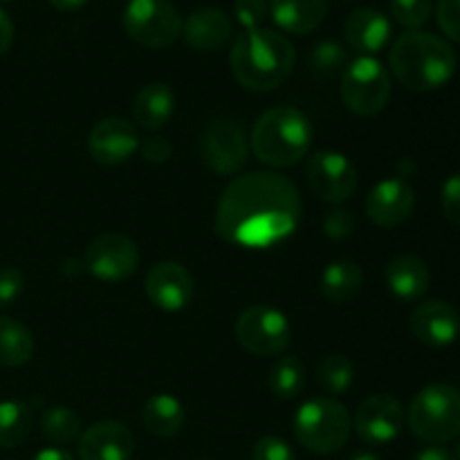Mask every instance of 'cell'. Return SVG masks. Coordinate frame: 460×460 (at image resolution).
Segmentation results:
<instances>
[{
	"label": "cell",
	"instance_id": "obj_1",
	"mask_svg": "<svg viewBox=\"0 0 460 460\" xmlns=\"http://www.w3.org/2000/svg\"><path fill=\"white\" fill-rule=\"evenodd\" d=\"M301 209L299 189L292 180L256 171L227 184L216 207L214 227L232 245L268 250L295 234Z\"/></svg>",
	"mask_w": 460,
	"mask_h": 460
},
{
	"label": "cell",
	"instance_id": "obj_2",
	"mask_svg": "<svg viewBox=\"0 0 460 460\" xmlns=\"http://www.w3.org/2000/svg\"><path fill=\"white\" fill-rule=\"evenodd\" d=\"M295 45L274 30L245 31L232 45L229 63L243 88L252 93H270L279 88L295 70Z\"/></svg>",
	"mask_w": 460,
	"mask_h": 460
},
{
	"label": "cell",
	"instance_id": "obj_3",
	"mask_svg": "<svg viewBox=\"0 0 460 460\" xmlns=\"http://www.w3.org/2000/svg\"><path fill=\"white\" fill-rule=\"evenodd\" d=\"M391 72L402 88L431 93L449 84L458 66L456 52L440 36L413 30L400 36L389 54Z\"/></svg>",
	"mask_w": 460,
	"mask_h": 460
},
{
	"label": "cell",
	"instance_id": "obj_4",
	"mask_svg": "<svg viewBox=\"0 0 460 460\" xmlns=\"http://www.w3.org/2000/svg\"><path fill=\"white\" fill-rule=\"evenodd\" d=\"M250 144L256 160L265 166L290 169L308 155L313 144V124L299 108H270L256 119Z\"/></svg>",
	"mask_w": 460,
	"mask_h": 460
},
{
	"label": "cell",
	"instance_id": "obj_5",
	"mask_svg": "<svg viewBox=\"0 0 460 460\" xmlns=\"http://www.w3.org/2000/svg\"><path fill=\"white\" fill-rule=\"evenodd\" d=\"M353 418L335 398H313L296 409L295 436L308 452L328 456L349 443Z\"/></svg>",
	"mask_w": 460,
	"mask_h": 460
},
{
	"label": "cell",
	"instance_id": "obj_6",
	"mask_svg": "<svg viewBox=\"0 0 460 460\" xmlns=\"http://www.w3.org/2000/svg\"><path fill=\"white\" fill-rule=\"evenodd\" d=\"M409 429L429 445H443L460 436V391L452 385H429L416 394L407 413Z\"/></svg>",
	"mask_w": 460,
	"mask_h": 460
},
{
	"label": "cell",
	"instance_id": "obj_7",
	"mask_svg": "<svg viewBox=\"0 0 460 460\" xmlns=\"http://www.w3.org/2000/svg\"><path fill=\"white\" fill-rule=\"evenodd\" d=\"M341 99L355 115H380L391 99V76L386 67L373 57L355 58L341 75Z\"/></svg>",
	"mask_w": 460,
	"mask_h": 460
},
{
	"label": "cell",
	"instance_id": "obj_8",
	"mask_svg": "<svg viewBox=\"0 0 460 460\" xmlns=\"http://www.w3.org/2000/svg\"><path fill=\"white\" fill-rule=\"evenodd\" d=\"M121 21L126 34L144 48H169L182 34V18L169 0H130Z\"/></svg>",
	"mask_w": 460,
	"mask_h": 460
},
{
	"label": "cell",
	"instance_id": "obj_9",
	"mask_svg": "<svg viewBox=\"0 0 460 460\" xmlns=\"http://www.w3.org/2000/svg\"><path fill=\"white\" fill-rule=\"evenodd\" d=\"M236 340L247 353L256 358H274L290 346L292 328L281 310L256 304L238 314Z\"/></svg>",
	"mask_w": 460,
	"mask_h": 460
},
{
	"label": "cell",
	"instance_id": "obj_10",
	"mask_svg": "<svg viewBox=\"0 0 460 460\" xmlns=\"http://www.w3.org/2000/svg\"><path fill=\"white\" fill-rule=\"evenodd\" d=\"M139 265V250L126 234H102L88 245L84 268L103 283H119L133 277Z\"/></svg>",
	"mask_w": 460,
	"mask_h": 460
},
{
	"label": "cell",
	"instance_id": "obj_11",
	"mask_svg": "<svg viewBox=\"0 0 460 460\" xmlns=\"http://www.w3.org/2000/svg\"><path fill=\"white\" fill-rule=\"evenodd\" d=\"M308 184L314 196L331 205L346 202L358 191V169L337 151H317L308 162Z\"/></svg>",
	"mask_w": 460,
	"mask_h": 460
},
{
	"label": "cell",
	"instance_id": "obj_12",
	"mask_svg": "<svg viewBox=\"0 0 460 460\" xmlns=\"http://www.w3.org/2000/svg\"><path fill=\"white\" fill-rule=\"evenodd\" d=\"M202 160L214 173L234 175L245 166L250 144L243 126L234 119H216L202 137Z\"/></svg>",
	"mask_w": 460,
	"mask_h": 460
},
{
	"label": "cell",
	"instance_id": "obj_13",
	"mask_svg": "<svg viewBox=\"0 0 460 460\" xmlns=\"http://www.w3.org/2000/svg\"><path fill=\"white\" fill-rule=\"evenodd\" d=\"M407 413L402 402L394 395L377 394L364 400L355 413V434L367 445H386L395 440L402 431Z\"/></svg>",
	"mask_w": 460,
	"mask_h": 460
},
{
	"label": "cell",
	"instance_id": "obj_14",
	"mask_svg": "<svg viewBox=\"0 0 460 460\" xmlns=\"http://www.w3.org/2000/svg\"><path fill=\"white\" fill-rule=\"evenodd\" d=\"M139 133L133 121L124 117H106L90 128L88 153L103 166L128 162L139 151Z\"/></svg>",
	"mask_w": 460,
	"mask_h": 460
},
{
	"label": "cell",
	"instance_id": "obj_15",
	"mask_svg": "<svg viewBox=\"0 0 460 460\" xmlns=\"http://www.w3.org/2000/svg\"><path fill=\"white\" fill-rule=\"evenodd\" d=\"M144 290H146V296L153 305L166 310V313H178L191 304L196 281L182 263L162 261L148 270Z\"/></svg>",
	"mask_w": 460,
	"mask_h": 460
},
{
	"label": "cell",
	"instance_id": "obj_16",
	"mask_svg": "<svg viewBox=\"0 0 460 460\" xmlns=\"http://www.w3.org/2000/svg\"><path fill=\"white\" fill-rule=\"evenodd\" d=\"M416 207V193L402 178H386L371 189L367 198V216L382 229H394L407 223Z\"/></svg>",
	"mask_w": 460,
	"mask_h": 460
},
{
	"label": "cell",
	"instance_id": "obj_17",
	"mask_svg": "<svg viewBox=\"0 0 460 460\" xmlns=\"http://www.w3.org/2000/svg\"><path fill=\"white\" fill-rule=\"evenodd\" d=\"M409 331L420 344L443 349L460 335V317L452 304L440 299L425 301L409 317Z\"/></svg>",
	"mask_w": 460,
	"mask_h": 460
},
{
	"label": "cell",
	"instance_id": "obj_18",
	"mask_svg": "<svg viewBox=\"0 0 460 460\" xmlns=\"http://www.w3.org/2000/svg\"><path fill=\"white\" fill-rule=\"evenodd\" d=\"M79 460H130L135 454V436L124 422H94L79 436Z\"/></svg>",
	"mask_w": 460,
	"mask_h": 460
},
{
	"label": "cell",
	"instance_id": "obj_19",
	"mask_svg": "<svg viewBox=\"0 0 460 460\" xmlns=\"http://www.w3.org/2000/svg\"><path fill=\"white\" fill-rule=\"evenodd\" d=\"M184 40L198 52H216L234 36L232 18L218 7H200L182 22Z\"/></svg>",
	"mask_w": 460,
	"mask_h": 460
},
{
	"label": "cell",
	"instance_id": "obj_20",
	"mask_svg": "<svg viewBox=\"0 0 460 460\" xmlns=\"http://www.w3.org/2000/svg\"><path fill=\"white\" fill-rule=\"evenodd\" d=\"M346 43L364 54H376L391 40V22L382 12L371 7H359L346 16Z\"/></svg>",
	"mask_w": 460,
	"mask_h": 460
},
{
	"label": "cell",
	"instance_id": "obj_21",
	"mask_svg": "<svg viewBox=\"0 0 460 460\" xmlns=\"http://www.w3.org/2000/svg\"><path fill=\"white\" fill-rule=\"evenodd\" d=\"M385 279L389 290L402 301H418L427 295L431 283L427 263L413 254L394 256L386 265Z\"/></svg>",
	"mask_w": 460,
	"mask_h": 460
},
{
	"label": "cell",
	"instance_id": "obj_22",
	"mask_svg": "<svg viewBox=\"0 0 460 460\" xmlns=\"http://www.w3.org/2000/svg\"><path fill=\"white\" fill-rule=\"evenodd\" d=\"M274 22L290 34H310L328 13V0H270Z\"/></svg>",
	"mask_w": 460,
	"mask_h": 460
},
{
	"label": "cell",
	"instance_id": "obj_23",
	"mask_svg": "<svg viewBox=\"0 0 460 460\" xmlns=\"http://www.w3.org/2000/svg\"><path fill=\"white\" fill-rule=\"evenodd\" d=\"M175 112V93L162 81L146 84L133 103V124L144 130H157L169 124Z\"/></svg>",
	"mask_w": 460,
	"mask_h": 460
},
{
	"label": "cell",
	"instance_id": "obj_24",
	"mask_svg": "<svg viewBox=\"0 0 460 460\" xmlns=\"http://www.w3.org/2000/svg\"><path fill=\"white\" fill-rule=\"evenodd\" d=\"M187 413H184L182 402L169 394H157L146 400L142 409V422L148 434L157 438H173L184 427Z\"/></svg>",
	"mask_w": 460,
	"mask_h": 460
},
{
	"label": "cell",
	"instance_id": "obj_25",
	"mask_svg": "<svg viewBox=\"0 0 460 460\" xmlns=\"http://www.w3.org/2000/svg\"><path fill=\"white\" fill-rule=\"evenodd\" d=\"M364 286V272L353 261H335L322 272L319 290L331 304H349Z\"/></svg>",
	"mask_w": 460,
	"mask_h": 460
},
{
	"label": "cell",
	"instance_id": "obj_26",
	"mask_svg": "<svg viewBox=\"0 0 460 460\" xmlns=\"http://www.w3.org/2000/svg\"><path fill=\"white\" fill-rule=\"evenodd\" d=\"M34 425V407L22 400L0 402V449H13L22 445Z\"/></svg>",
	"mask_w": 460,
	"mask_h": 460
},
{
	"label": "cell",
	"instance_id": "obj_27",
	"mask_svg": "<svg viewBox=\"0 0 460 460\" xmlns=\"http://www.w3.org/2000/svg\"><path fill=\"white\" fill-rule=\"evenodd\" d=\"M34 355L31 332L12 317H0V367L16 368Z\"/></svg>",
	"mask_w": 460,
	"mask_h": 460
},
{
	"label": "cell",
	"instance_id": "obj_28",
	"mask_svg": "<svg viewBox=\"0 0 460 460\" xmlns=\"http://www.w3.org/2000/svg\"><path fill=\"white\" fill-rule=\"evenodd\" d=\"M305 385V368L295 355H286L272 367L268 376V386L279 400H292L301 394Z\"/></svg>",
	"mask_w": 460,
	"mask_h": 460
},
{
	"label": "cell",
	"instance_id": "obj_29",
	"mask_svg": "<svg viewBox=\"0 0 460 460\" xmlns=\"http://www.w3.org/2000/svg\"><path fill=\"white\" fill-rule=\"evenodd\" d=\"M40 431L45 440H49L57 447L75 443L81 436V420L70 407H52L40 418Z\"/></svg>",
	"mask_w": 460,
	"mask_h": 460
},
{
	"label": "cell",
	"instance_id": "obj_30",
	"mask_svg": "<svg viewBox=\"0 0 460 460\" xmlns=\"http://www.w3.org/2000/svg\"><path fill=\"white\" fill-rule=\"evenodd\" d=\"M355 368L346 355H326L317 364V382L326 394L344 395L353 386Z\"/></svg>",
	"mask_w": 460,
	"mask_h": 460
},
{
	"label": "cell",
	"instance_id": "obj_31",
	"mask_svg": "<svg viewBox=\"0 0 460 460\" xmlns=\"http://www.w3.org/2000/svg\"><path fill=\"white\" fill-rule=\"evenodd\" d=\"M310 66L319 76H332L337 72H344L346 66H349L344 45L331 39L319 40L313 48V54H310Z\"/></svg>",
	"mask_w": 460,
	"mask_h": 460
},
{
	"label": "cell",
	"instance_id": "obj_32",
	"mask_svg": "<svg viewBox=\"0 0 460 460\" xmlns=\"http://www.w3.org/2000/svg\"><path fill=\"white\" fill-rule=\"evenodd\" d=\"M434 9V0H391V13L407 30L425 25Z\"/></svg>",
	"mask_w": 460,
	"mask_h": 460
},
{
	"label": "cell",
	"instance_id": "obj_33",
	"mask_svg": "<svg viewBox=\"0 0 460 460\" xmlns=\"http://www.w3.org/2000/svg\"><path fill=\"white\" fill-rule=\"evenodd\" d=\"M355 227H358V220L344 207L328 209L326 216H323V234L331 241H346L355 232Z\"/></svg>",
	"mask_w": 460,
	"mask_h": 460
},
{
	"label": "cell",
	"instance_id": "obj_34",
	"mask_svg": "<svg viewBox=\"0 0 460 460\" xmlns=\"http://www.w3.org/2000/svg\"><path fill=\"white\" fill-rule=\"evenodd\" d=\"M270 12L268 0H234V16L245 31L259 30Z\"/></svg>",
	"mask_w": 460,
	"mask_h": 460
},
{
	"label": "cell",
	"instance_id": "obj_35",
	"mask_svg": "<svg viewBox=\"0 0 460 460\" xmlns=\"http://www.w3.org/2000/svg\"><path fill=\"white\" fill-rule=\"evenodd\" d=\"M252 460H296L290 443L279 436H263L252 449Z\"/></svg>",
	"mask_w": 460,
	"mask_h": 460
},
{
	"label": "cell",
	"instance_id": "obj_36",
	"mask_svg": "<svg viewBox=\"0 0 460 460\" xmlns=\"http://www.w3.org/2000/svg\"><path fill=\"white\" fill-rule=\"evenodd\" d=\"M25 290V277L18 268L0 270V308L12 305Z\"/></svg>",
	"mask_w": 460,
	"mask_h": 460
},
{
	"label": "cell",
	"instance_id": "obj_37",
	"mask_svg": "<svg viewBox=\"0 0 460 460\" xmlns=\"http://www.w3.org/2000/svg\"><path fill=\"white\" fill-rule=\"evenodd\" d=\"M436 18L445 34L460 43V0H438Z\"/></svg>",
	"mask_w": 460,
	"mask_h": 460
},
{
	"label": "cell",
	"instance_id": "obj_38",
	"mask_svg": "<svg viewBox=\"0 0 460 460\" xmlns=\"http://www.w3.org/2000/svg\"><path fill=\"white\" fill-rule=\"evenodd\" d=\"M440 207L449 223L460 225V173L449 175L440 191Z\"/></svg>",
	"mask_w": 460,
	"mask_h": 460
},
{
	"label": "cell",
	"instance_id": "obj_39",
	"mask_svg": "<svg viewBox=\"0 0 460 460\" xmlns=\"http://www.w3.org/2000/svg\"><path fill=\"white\" fill-rule=\"evenodd\" d=\"M139 153L146 162H153V164H164L166 160L173 153V146L169 144L166 137H151L144 144H139Z\"/></svg>",
	"mask_w": 460,
	"mask_h": 460
},
{
	"label": "cell",
	"instance_id": "obj_40",
	"mask_svg": "<svg viewBox=\"0 0 460 460\" xmlns=\"http://www.w3.org/2000/svg\"><path fill=\"white\" fill-rule=\"evenodd\" d=\"M13 43V22L7 13L0 9V57L12 48Z\"/></svg>",
	"mask_w": 460,
	"mask_h": 460
},
{
	"label": "cell",
	"instance_id": "obj_41",
	"mask_svg": "<svg viewBox=\"0 0 460 460\" xmlns=\"http://www.w3.org/2000/svg\"><path fill=\"white\" fill-rule=\"evenodd\" d=\"M413 460H456V458H454L452 452H447V449L443 447H436L434 445V447H427L422 449V452H418Z\"/></svg>",
	"mask_w": 460,
	"mask_h": 460
},
{
	"label": "cell",
	"instance_id": "obj_42",
	"mask_svg": "<svg viewBox=\"0 0 460 460\" xmlns=\"http://www.w3.org/2000/svg\"><path fill=\"white\" fill-rule=\"evenodd\" d=\"M31 460H75L72 454H67L66 449L61 447H48V449H40Z\"/></svg>",
	"mask_w": 460,
	"mask_h": 460
},
{
	"label": "cell",
	"instance_id": "obj_43",
	"mask_svg": "<svg viewBox=\"0 0 460 460\" xmlns=\"http://www.w3.org/2000/svg\"><path fill=\"white\" fill-rule=\"evenodd\" d=\"M52 7H57L58 12H76V9L84 7L88 0H49Z\"/></svg>",
	"mask_w": 460,
	"mask_h": 460
},
{
	"label": "cell",
	"instance_id": "obj_44",
	"mask_svg": "<svg viewBox=\"0 0 460 460\" xmlns=\"http://www.w3.org/2000/svg\"><path fill=\"white\" fill-rule=\"evenodd\" d=\"M349 460H380V456L373 452H367V449H362V452H355Z\"/></svg>",
	"mask_w": 460,
	"mask_h": 460
},
{
	"label": "cell",
	"instance_id": "obj_45",
	"mask_svg": "<svg viewBox=\"0 0 460 460\" xmlns=\"http://www.w3.org/2000/svg\"><path fill=\"white\" fill-rule=\"evenodd\" d=\"M454 458H456V460H460V440H458L456 449H454Z\"/></svg>",
	"mask_w": 460,
	"mask_h": 460
},
{
	"label": "cell",
	"instance_id": "obj_46",
	"mask_svg": "<svg viewBox=\"0 0 460 460\" xmlns=\"http://www.w3.org/2000/svg\"><path fill=\"white\" fill-rule=\"evenodd\" d=\"M0 3H12V0H0Z\"/></svg>",
	"mask_w": 460,
	"mask_h": 460
}]
</instances>
